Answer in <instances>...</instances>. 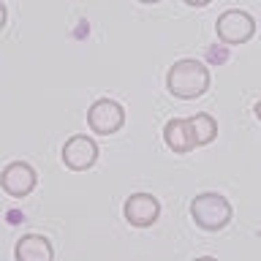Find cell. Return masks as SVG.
Here are the masks:
<instances>
[{"mask_svg":"<svg viewBox=\"0 0 261 261\" xmlns=\"http://www.w3.org/2000/svg\"><path fill=\"white\" fill-rule=\"evenodd\" d=\"M166 90L174 98H182V101L201 98L210 90V68L201 60H193V57L177 60L166 71Z\"/></svg>","mask_w":261,"mask_h":261,"instance_id":"6da1fadb","label":"cell"},{"mask_svg":"<svg viewBox=\"0 0 261 261\" xmlns=\"http://www.w3.org/2000/svg\"><path fill=\"white\" fill-rule=\"evenodd\" d=\"M191 218L199 228H204V231H223V228L231 223L234 210H231V204H228L226 196H220L215 191H207V193L193 196Z\"/></svg>","mask_w":261,"mask_h":261,"instance_id":"7a4b0ae2","label":"cell"},{"mask_svg":"<svg viewBox=\"0 0 261 261\" xmlns=\"http://www.w3.org/2000/svg\"><path fill=\"white\" fill-rule=\"evenodd\" d=\"M215 33L228 46L248 44V41L256 36V19H253L248 11H242V8H228V11H223L218 16Z\"/></svg>","mask_w":261,"mask_h":261,"instance_id":"3957f363","label":"cell"},{"mask_svg":"<svg viewBox=\"0 0 261 261\" xmlns=\"http://www.w3.org/2000/svg\"><path fill=\"white\" fill-rule=\"evenodd\" d=\"M87 125L98 136H112L125 125V109L112 98H98L87 109Z\"/></svg>","mask_w":261,"mask_h":261,"instance_id":"277c9868","label":"cell"},{"mask_svg":"<svg viewBox=\"0 0 261 261\" xmlns=\"http://www.w3.org/2000/svg\"><path fill=\"white\" fill-rule=\"evenodd\" d=\"M36 182H38L36 169H33L30 163H24V161H11L3 169V174H0V188H3L8 196H14V199L30 196L33 191H36Z\"/></svg>","mask_w":261,"mask_h":261,"instance_id":"5b68a950","label":"cell"},{"mask_svg":"<svg viewBox=\"0 0 261 261\" xmlns=\"http://www.w3.org/2000/svg\"><path fill=\"white\" fill-rule=\"evenodd\" d=\"M122 218L136 228H150L161 218V201L150 193H134L122 204Z\"/></svg>","mask_w":261,"mask_h":261,"instance_id":"8992f818","label":"cell"},{"mask_svg":"<svg viewBox=\"0 0 261 261\" xmlns=\"http://www.w3.org/2000/svg\"><path fill=\"white\" fill-rule=\"evenodd\" d=\"M95 161H98V144L90 136L76 134L63 144V163L71 171H87L95 166Z\"/></svg>","mask_w":261,"mask_h":261,"instance_id":"52a82bcc","label":"cell"},{"mask_svg":"<svg viewBox=\"0 0 261 261\" xmlns=\"http://www.w3.org/2000/svg\"><path fill=\"white\" fill-rule=\"evenodd\" d=\"M163 142L171 152L177 155H185L191 152L196 147V139H193V125H191V117L182 120V117H174L166 122V128H163Z\"/></svg>","mask_w":261,"mask_h":261,"instance_id":"ba28073f","label":"cell"},{"mask_svg":"<svg viewBox=\"0 0 261 261\" xmlns=\"http://www.w3.org/2000/svg\"><path fill=\"white\" fill-rule=\"evenodd\" d=\"M14 258L16 261H52L55 258V248L46 237L41 234H24L14 248Z\"/></svg>","mask_w":261,"mask_h":261,"instance_id":"9c48e42d","label":"cell"},{"mask_svg":"<svg viewBox=\"0 0 261 261\" xmlns=\"http://www.w3.org/2000/svg\"><path fill=\"white\" fill-rule=\"evenodd\" d=\"M191 125H193V139H196V147H204V144H212L218 136V122L212 114L207 112H199L191 117Z\"/></svg>","mask_w":261,"mask_h":261,"instance_id":"30bf717a","label":"cell"},{"mask_svg":"<svg viewBox=\"0 0 261 261\" xmlns=\"http://www.w3.org/2000/svg\"><path fill=\"white\" fill-rule=\"evenodd\" d=\"M185 6H191V8H204V6H210L212 0H182Z\"/></svg>","mask_w":261,"mask_h":261,"instance_id":"8fae6325","label":"cell"},{"mask_svg":"<svg viewBox=\"0 0 261 261\" xmlns=\"http://www.w3.org/2000/svg\"><path fill=\"white\" fill-rule=\"evenodd\" d=\"M253 114H256V117H258V120H261V101H258V103H256V106H253Z\"/></svg>","mask_w":261,"mask_h":261,"instance_id":"7c38bea8","label":"cell"},{"mask_svg":"<svg viewBox=\"0 0 261 261\" xmlns=\"http://www.w3.org/2000/svg\"><path fill=\"white\" fill-rule=\"evenodd\" d=\"M139 3H144V6H155V3H161V0H139Z\"/></svg>","mask_w":261,"mask_h":261,"instance_id":"4fadbf2b","label":"cell"}]
</instances>
